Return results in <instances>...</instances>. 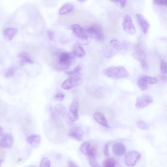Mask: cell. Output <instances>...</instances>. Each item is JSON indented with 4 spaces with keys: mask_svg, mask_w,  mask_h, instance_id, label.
I'll use <instances>...</instances> for the list:
<instances>
[{
    "mask_svg": "<svg viewBox=\"0 0 167 167\" xmlns=\"http://www.w3.org/2000/svg\"><path fill=\"white\" fill-rule=\"evenodd\" d=\"M51 63L56 70L62 71L67 70L71 66L75 57L73 53L55 51L52 52Z\"/></svg>",
    "mask_w": 167,
    "mask_h": 167,
    "instance_id": "1",
    "label": "cell"
},
{
    "mask_svg": "<svg viewBox=\"0 0 167 167\" xmlns=\"http://www.w3.org/2000/svg\"><path fill=\"white\" fill-rule=\"evenodd\" d=\"M103 73L108 77L115 79L126 78L129 76L127 69L121 66L109 67L104 69Z\"/></svg>",
    "mask_w": 167,
    "mask_h": 167,
    "instance_id": "2",
    "label": "cell"
},
{
    "mask_svg": "<svg viewBox=\"0 0 167 167\" xmlns=\"http://www.w3.org/2000/svg\"><path fill=\"white\" fill-rule=\"evenodd\" d=\"M71 29L75 36L81 41V44L86 45L90 42L92 39L87 29H84L80 26L75 24L71 26Z\"/></svg>",
    "mask_w": 167,
    "mask_h": 167,
    "instance_id": "3",
    "label": "cell"
},
{
    "mask_svg": "<svg viewBox=\"0 0 167 167\" xmlns=\"http://www.w3.org/2000/svg\"><path fill=\"white\" fill-rule=\"evenodd\" d=\"M109 45L107 47L104 52L105 57L109 59L113 57L122 49V45L119 41L116 39L111 40Z\"/></svg>",
    "mask_w": 167,
    "mask_h": 167,
    "instance_id": "4",
    "label": "cell"
},
{
    "mask_svg": "<svg viewBox=\"0 0 167 167\" xmlns=\"http://www.w3.org/2000/svg\"><path fill=\"white\" fill-rule=\"evenodd\" d=\"M69 136L74 140L80 141L83 140L84 133L81 128L75 124L70 123L69 125Z\"/></svg>",
    "mask_w": 167,
    "mask_h": 167,
    "instance_id": "5",
    "label": "cell"
},
{
    "mask_svg": "<svg viewBox=\"0 0 167 167\" xmlns=\"http://www.w3.org/2000/svg\"><path fill=\"white\" fill-rule=\"evenodd\" d=\"M141 157L140 153L136 151H131L125 155V162L128 166L133 167L136 165Z\"/></svg>",
    "mask_w": 167,
    "mask_h": 167,
    "instance_id": "6",
    "label": "cell"
},
{
    "mask_svg": "<svg viewBox=\"0 0 167 167\" xmlns=\"http://www.w3.org/2000/svg\"><path fill=\"white\" fill-rule=\"evenodd\" d=\"M90 36L97 40L102 41L104 39L103 30L102 26L98 24H95L90 26L87 29Z\"/></svg>",
    "mask_w": 167,
    "mask_h": 167,
    "instance_id": "7",
    "label": "cell"
},
{
    "mask_svg": "<svg viewBox=\"0 0 167 167\" xmlns=\"http://www.w3.org/2000/svg\"><path fill=\"white\" fill-rule=\"evenodd\" d=\"M122 26L124 31L128 34L133 35L136 33V28L130 15H126L125 16Z\"/></svg>",
    "mask_w": 167,
    "mask_h": 167,
    "instance_id": "8",
    "label": "cell"
},
{
    "mask_svg": "<svg viewBox=\"0 0 167 167\" xmlns=\"http://www.w3.org/2000/svg\"><path fill=\"white\" fill-rule=\"evenodd\" d=\"M83 82L81 77H69L62 83L61 87L65 90H69L81 85Z\"/></svg>",
    "mask_w": 167,
    "mask_h": 167,
    "instance_id": "9",
    "label": "cell"
},
{
    "mask_svg": "<svg viewBox=\"0 0 167 167\" xmlns=\"http://www.w3.org/2000/svg\"><path fill=\"white\" fill-rule=\"evenodd\" d=\"M153 102L151 97L148 95H145L137 99L136 106L138 109H142L147 107Z\"/></svg>",
    "mask_w": 167,
    "mask_h": 167,
    "instance_id": "10",
    "label": "cell"
},
{
    "mask_svg": "<svg viewBox=\"0 0 167 167\" xmlns=\"http://www.w3.org/2000/svg\"><path fill=\"white\" fill-rule=\"evenodd\" d=\"M1 137L0 145L2 148H10L12 147L13 143V138L11 134L7 133L3 134Z\"/></svg>",
    "mask_w": 167,
    "mask_h": 167,
    "instance_id": "11",
    "label": "cell"
},
{
    "mask_svg": "<svg viewBox=\"0 0 167 167\" xmlns=\"http://www.w3.org/2000/svg\"><path fill=\"white\" fill-rule=\"evenodd\" d=\"M136 17L138 22L141 26L144 33L147 34L149 30L150 25L147 20L140 14L137 13Z\"/></svg>",
    "mask_w": 167,
    "mask_h": 167,
    "instance_id": "12",
    "label": "cell"
},
{
    "mask_svg": "<svg viewBox=\"0 0 167 167\" xmlns=\"http://www.w3.org/2000/svg\"><path fill=\"white\" fill-rule=\"evenodd\" d=\"M112 150L114 154L118 156L124 155L126 151V148L125 146L121 143L114 144L113 145Z\"/></svg>",
    "mask_w": 167,
    "mask_h": 167,
    "instance_id": "13",
    "label": "cell"
},
{
    "mask_svg": "<svg viewBox=\"0 0 167 167\" xmlns=\"http://www.w3.org/2000/svg\"><path fill=\"white\" fill-rule=\"evenodd\" d=\"M93 117L96 121L102 126L107 128L109 127L106 118L102 113L96 112L93 114Z\"/></svg>",
    "mask_w": 167,
    "mask_h": 167,
    "instance_id": "14",
    "label": "cell"
},
{
    "mask_svg": "<svg viewBox=\"0 0 167 167\" xmlns=\"http://www.w3.org/2000/svg\"><path fill=\"white\" fill-rule=\"evenodd\" d=\"M18 57L21 65L25 64H32L34 63V61L30 55L25 52H20L18 55Z\"/></svg>",
    "mask_w": 167,
    "mask_h": 167,
    "instance_id": "15",
    "label": "cell"
},
{
    "mask_svg": "<svg viewBox=\"0 0 167 167\" xmlns=\"http://www.w3.org/2000/svg\"><path fill=\"white\" fill-rule=\"evenodd\" d=\"M17 32V29L11 27L7 28L4 31V36L7 40L11 41L15 37Z\"/></svg>",
    "mask_w": 167,
    "mask_h": 167,
    "instance_id": "16",
    "label": "cell"
},
{
    "mask_svg": "<svg viewBox=\"0 0 167 167\" xmlns=\"http://www.w3.org/2000/svg\"><path fill=\"white\" fill-rule=\"evenodd\" d=\"M72 53L75 57L78 58L84 57L86 54L84 49L80 45H75L74 46Z\"/></svg>",
    "mask_w": 167,
    "mask_h": 167,
    "instance_id": "17",
    "label": "cell"
},
{
    "mask_svg": "<svg viewBox=\"0 0 167 167\" xmlns=\"http://www.w3.org/2000/svg\"><path fill=\"white\" fill-rule=\"evenodd\" d=\"M26 141L31 146L36 147L41 142V137L39 135H33L28 137Z\"/></svg>",
    "mask_w": 167,
    "mask_h": 167,
    "instance_id": "18",
    "label": "cell"
},
{
    "mask_svg": "<svg viewBox=\"0 0 167 167\" xmlns=\"http://www.w3.org/2000/svg\"><path fill=\"white\" fill-rule=\"evenodd\" d=\"M81 70V66L79 65L76 67L73 71L66 72L65 73L69 77H81L80 72Z\"/></svg>",
    "mask_w": 167,
    "mask_h": 167,
    "instance_id": "19",
    "label": "cell"
},
{
    "mask_svg": "<svg viewBox=\"0 0 167 167\" xmlns=\"http://www.w3.org/2000/svg\"><path fill=\"white\" fill-rule=\"evenodd\" d=\"M74 9V6L70 4L67 3L61 7L59 11L60 15H64L71 12Z\"/></svg>",
    "mask_w": 167,
    "mask_h": 167,
    "instance_id": "20",
    "label": "cell"
},
{
    "mask_svg": "<svg viewBox=\"0 0 167 167\" xmlns=\"http://www.w3.org/2000/svg\"><path fill=\"white\" fill-rule=\"evenodd\" d=\"M55 109L57 112L62 117L66 115V110L65 107L61 104H57L55 106Z\"/></svg>",
    "mask_w": 167,
    "mask_h": 167,
    "instance_id": "21",
    "label": "cell"
},
{
    "mask_svg": "<svg viewBox=\"0 0 167 167\" xmlns=\"http://www.w3.org/2000/svg\"><path fill=\"white\" fill-rule=\"evenodd\" d=\"M98 153V149L94 144L90 143L88 150V156H96Z\"/></svg>",
    "mask_w": 167,
    "mask_h": 167,
    "instance_id": "22",
    "label": "cell"
},
{
    "mask_svg": "<svg viewBox=\"0 0 167 167\" xmlns=\"http://www.w3.org/2000/svg\"><path fill=\"white\" fill-rule=\"evenodd\" d=\"M116 162L112 158H108L104 160L103 164V167H115Z\"/></svg>",
    "mask_w": 167,
    "mask_h": 167,
    "instance_id": "23",
    "label": "cell"
},
{
    "mask_svg": "<svg viewBox=\"0 0 167 167\" xmlns=\"http://www.w3.org/2000/svg\"><path fill=\"white\" fill-rule=\"evenodd\" d=\"M90 143L88 141L84 142L81 145L80 150L84 155H88L89 146Z\"/></svg>",
    "mask_w": 167,
    "mask_h": 167,
    "instance_id": "24",
    "label": "cell"
},
{
    "mask_svg": "<svg viewBox=\"0 0 167 167\" xmlns=\"http://www.w3.org/2000/svg\"><path fill=\"white\" fill-rule=\"evenodd\" d=\"M79 107V101L77 98H74L72 101L70 107H69V111L73 112H78Z\"/></svg>",
    "mask_w": 167,
    "mask_h": 167,
    "instance_id": "25",
    "label": "cell"
},
{
    "mask_svg": "<svg viewBox=\"0 0 167 167\" xmlns=\"http://www.w3.org/2000/svg\"><path fill=\"white\" fill-rule=\"evenodd\" d=\"M137 85L143 91L148 89V84L143 80L142 76L138 80Z\"/></svg>",
    "mask_w": 167,
    "mask_h": 167,
    "instance_id": "26",
    "label": "cell"
},
{
    "mask_svg": "<svg viewBox=\"0 0 167 167\" xmlns=\"http://www.w3.org/2000/svg\"><path fill=\"white\" fill-rule=\"evenodd\" d=\"M68 117L70 121L74 122L79 119L78 112L69 111L68 114Z\"/></svg>",
    "mask_w": 167,
    "mask_h": 167,
    "instance_id": "27",
    "label": "cell"
},
{
    "mask_svg": "<svg viewBox=\"0 0 167 167\" xmlns=\"http://www.w3.org/2000/svg\"><path fill=\"white\" fill-rule=\"evenodd\" d=\"M142 77L146 82H147V84H155L157 82V79L156 78L146 76H142Z\"/></svg>",
    "mask_w": 167,
    "mask_h": 167,
    "instance_id": "28",
    "label": "cell"
},
{
    "mask_svg": "<svg viewBox=\"0 0 167 167\" xmlns=\"http://www.w3.org/2000/svg\"><path fill=\"white\" fill-rule=\"evenodd\" d=\"M51 162L50 160L46 157H44L41 159L40 167H50Z\"/></svg>",
    "mask_w": 167,
    "mask_h": 167,
    "instance_id": "29",
    "label": "cell"
},
{
    "mask_svg": "<svg viewBox=\"0 0 167 167\" xmlns=\"http://www.w3.org/2000/svg\"><path fill=\"white\" fill-rule=\"evenodd\" d=\"M89 162L91 167H101L96 161V157L93 156H88Z\"/></svg>",
    "mask_w": 167,
    "mask_h": 167,
    "instance_id": "30",
    "label": "cell"
},
{
    "mask_svg": "<svg viewBox=\"0 0 167 167\" xmlns=\"http://www.w3.org/2000/svg\"><path fill=\"white\" fill-rule=\"evenodd\" d=\"M15 69L13 66L7 69L5 73V75L7 78H10L15 74Z\"/></svg>",
    "mask_w": 167,
    "mask_h": 167,
    "instance_id": "31",
    "label": "cell"
},
{
    "mask_svg": "<svg viewBox=\"0 0 167 167\" xmlns=\"http://www.w3.org/2000/svg\"><path fill=\"white\" fill-rule=\"evenodd\" d=\"M160 71L161 73L163 74H167V63L163 60L161 61Z\"/></svg>",
    "mask_w": 167,
    "mask_h": 167,
    "instance_id": "32",
    "label": "cell"
},
{
    "mask_svg": "<svg viewBox=\"0 0 167 167\" xmlns=\"http://www.w3.org/2000/svg\"><path fill=\"white\" fill-rule=\"evenodd\" d=\"M137 124L138 127L141 129L146 130L149 129L148 125L144 121H139Z\"/></svg>",
    "mask_w": 167,
    "mask_h": 167,
    "instance_id": "33",
    "label": "cell"
},
{
    "mask_svg": "<svg viewBox=\"0 0 167 167\" xmlns=\"http://www.w3.org/2000/svg\"><path fill=\"white\" fill-rule=\"evenodd\" d=\"M140 60L142 67L143 70L146 72H148L149 69V67L147 62L144 59H141Z\"/></svg>",
    "mask_w": 167,
    "mask_h": 167,
    "instance_id": "34",
    "label": "cell"
},
{
    "mask_svg": "<svg viewBox=\"0 0 167 167\" xmlns=\"http://www.w3.org/2000/svg\"><path fill=\"white\" fill-rule=\"evenodd\" d=\"M154 2L156 5L167 6V0H155L154 1Z\"/></svg>",
    "mask_w": 167,
    "mask_h": 167,
    "instance_id": "35",
    "label": "cell"
},
{
    "mask_svg": "<svg viewBox=\"0 0 167 167\" xmlns=\"http://www.w3.org/2000/svg\"><path fill=\"white\" fill-rule=\"evenodd\" d=\"M115 3L119 4L122 7H124L126 4V1H122V0H118V1H111Z\"/></svg>",
    "mask_w": 167,
    "mask_h": 167,
    "instance_id": "36",
    "label": "cell"
},
{
    "mask_svg": "<svg viewBox=\"0 0 167 167\" xmlns=\"http://www.w3.org/2000/svg\"><path fill=\"white\" fill-rule=\"evenodd\" d=\"M47 36L49 39L50 40H53L54 38V33L51 31H48L47 32Z\"/></svg>",
    "mask_w": 167,
    "mask_h": 167,
    "instance_id": "37",
    "label": "cell"
},
{
    "mask_svg": "<svg viewBox=\"0 0 167 167\" xmlns=\"http://www.w3.org/2000/svg\"><path fill=\"white\" fill-rule=\"evenodd\" d=\"M64 97L65 96L64 94L61 93H59L55 95V98L57 100L61 101L64 99Z\"/></svg>",
    "mask_w": 167,
    "mask_h": 167,
    "instance_id": "38",
    "label": "cell"
},
{
    "mask_svg": "<svg viewBox=\"0 0 167 167\" xmlns=\"http://www.w3.org/2000/svg\"><path fill=\"white\" fill-rule=\"evenodd\" d=\"M104 155L106 157H108L109 156V148L108 144H106L105 146H104Z\"/></svg>",
    "mask_w": 167,
    "mask_h": 167,
    "instance_id": "39",
    "label": "cell"
},
{
    "mask_svg": "<svg viewBox=\"0 0 167 167\" xmlns=\"http://www.w3.org/2000/svg\"><path fill=\"white\" fill-rule=\"evenodd\" d=\"M68 167H79L76 164L72 161H69L68 162Z\"/></svg>",
    "mask_w": 167,
    "mask_h": 167,
    "instance_id": "40",
    "label": "cell"
},
{
    "mask_svg": "<svg viewBox=\"0 0 167 167\" xmlns=\"http://www.w3.org/2000/svg\"><path fill=\"white\" fill-rule=\"evenodd\" d=\"M160 79L162 80L164 82L167 81V76L165 74L161 75Z\"/></svg>",
    "mask_w": 167,
    "mask_h": 167,
    "instance_id": "41",
    "label": "cell"
},
{
    "mask_svg": "<svg viewBox=\"0 0 167 167\" xmlns=\"http://www.w3.org/2000/svg\"><path fill=\"white\" fill-rule=\"evenodd\" d=\"M3 135V129L1 127V128H0V135H1V136Z\"/></svg>",
    "mask_w": 167,
    "mask_h": 167,
    "instance_id": "42",
    "label": "cell"
},
{
    "mask_svg": "<svg viewBox=\"0 0 167 167\" xmlns=\"http://www.w3.org/2000/svg\"><path fill=\"white\" fill-rule=\"evenodd\" d=\"M86 1H84V0H81V1H79V2H85Z\"/></svg>",
    "mask_w": 167,
    "mask_h": 167,
    "instance_id": "43",
    "label": "cell"
},
{
    "mask_svg": "<svg viewBox=\"0 0 167 167\" xmlns=\"http://www.w3.org/2000/svg\"><path fill=\"white\" fill-rule=\"evenodd\" d=\"M29 167H36L35 166H30Z\"/></svg>",
    "mask_w": 167,
    "mask_h": 167,
    "instance_id": "44",
    "label": "cell"
}]
</instances>
